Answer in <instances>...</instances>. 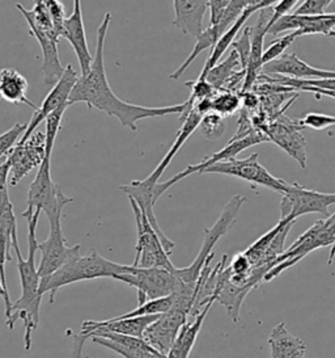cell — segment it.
<instances>
[{"mask_svg": "<svg viewBox=\"0 0 335 358\" xmlns=\"http://www.w3.org/2000/svg\"><path fill=\"white\" fill-rule=\"evenodd\" d=\"M73 202V199L67 197L59 185L52 181V158L45 157L28 190L27 209L22 217L28 221L36 213L41 214L43 211L47 220H52L62 215L63 209Z\"/></svg>", "mask_w": 335, "mask_h": 358, "instance_id": "5", "label": "cell"}, {"mask_svg": "<svg viewBox=\"0 0 335 358\" xmlns=\"http://www.w3.org/2000/svg\"><path fill=\"white\" fill-rule=\"evenodd\" d=\"M61 38H66L73 46V52L76 53L77 61L80 64L82 76H85L91 70V66L94 62V55L89 50L87 36H85L83 11H82L80 0H75L73 13L64 22Z\"/></svg>", "mask_w": 335, "mask_h": 358, "instance_id": "18", "label": "cell"}, {"mask_svg": "<svg viewBox=\"0 0 335 358\" xmlns=\"http://www.w3.org/2000/svg\"><path fill=\"white\" fill-rule=\"evenodd\" d=\"M275 3H276V0H253L251 1V6L241 13L240 17L234 22V24L230 27L227 32L220 37L219 41L214 46L212 52L209 53L207 62H206L202 73L199 75L198 80H204V78H206V75H207L209 70L218 64L220 58L223 57V54L225 53V50L236 40V37L239 36V33L244 28V25L251 19V15L255 13V12H260L262 10H266V8L271 7Z\"/></svg>", "mask_w": 335, "mask_h": 358, "instance_id": "22", "label": "cell"}, {"mask_svg": "<svg viewBox=\"0 0 335 358\" xmlns=\"http://www.w3.org/2000/svg\"><path fill=\"white\" fill-rule=\"evenodd\" d=\"M303 127H311L314 130H325L326 127H335V117L324 113H308L302 120Z\"/></svg>", "mask_w": 335, "mask_h": 358, "instance_id": "43", "label": "cell"}, {"mask_svg": "<svg viewBox=\"0 0 335 358\" xmlns=\"http://www.w3.org/2000/svg\"><path fill=\"white\" fill-rule=\"evenodd\" d=\"M287 31H297L299 36L325 34L335 31V13H325L321 16H296L285 15L269 29V34L278 36Z\"/></svg>", "mask_w": 335, "mask_h": 358, "instance_id": "20", "label": "cell"}, {"mask_svg": "<svg viewBox=\"0 0 335 358\" xmlns=\"http://www.w3.org/2000/svg\"><path fill=\"white\" fill-rule=\"evenodd\" d=\"M158 316L160 315L137 316V317L117 316L103 322L87 320L82 326L80 335H83L87 338H91L94 334H98V332H110V334L143 338L147 328L154 322H156Z\"/></svg>", "mask_w": 335, "mask_h": 358, "instance_id": "17", "label": "cell"}, {"mask_svg": "<svg viewBox=\"0 0 335 358\" xmlns=\"http://www.w3.org/2000/svg\"><path fill=\"white\" fill-rule=\"evenodd\" d=\"M45 159V133L34 131L24 143L12 150L7 163L10 166V184L17 185L31 169H40Z\"/></svg>", "mask_w": 335, "mask_h": 358, "instance_id": "13", "label": "cell"}, {"mask_svg": "<svg viewBox=\"0 0 335 358\" xmlns=\"http://www.w3.org/2000/svg\"><path fill=\"white\" fill-rule=\"evenodd\" d=\"M31 34L38 41L42 50V73L43 83L46 85H54L62 78L64 69L58 53V43L49 34L38 31L34 27H29Z\"/></svg>", "mask_w": 335, "mask_h": 358, "instance_id": "25", "label": "cell"}, {"mask_svg": "<svg viewBox=\"0 0 335 358\" xmlns=\"http://www.w3.org/2000/svg\"><path fill=\"white\" fill-rule=\"evenodd\" d=\"M40 220V213H36L31 220H28V257L21 256L20 247L13 248L17 257V271L20 274L21 296L12 303L10 319H7L8 329L15 328V323L21 320L25 328L24 343L25 350H31V332L40 323V308L42 295L40 293L41 278L38 275L36 265V253L38 251L40 243L37 241V224Z\"/></svg>", "mask_w": 335, "mask_h": 358, "instance_id": "2", "label": "cell"}, {"mask_svg": "<svg viewBox=\"0 0 335 358\" xmlns=\"http://www.w3.org/2000/svg\"><path fill=\"white\" fill-rule=\"evenodd\" d=\"M174 20L173 27L181 32L198 38L204 31L203 20L209 10V1L206 0H174Z\"/></svg>", "mask_w": 335, "mask_h": 358, "instance_id": "23", "label": "cell"}, {"mask_svg": "<svg viewBox=\"0 0 335 358\" xmlns=\"http://www.w3.org/2000/svg\"><path fill=\"white\" fill-rule=\"evenodd\" d=\"M262 71L266 76L281 75L300 80H317V79H335V71L317 69L304 62L295 53L283 54L281 58L270 64L262 66Z\"/></svg>", "mask_w": 335, "mask_h": 358, "instance_id": "19", "label": "cell"}, {"mask_svg": "<svg viewBox=\"0 0 335 358\" xmlns=\"http://www.w3.org/2000/svg\"><path fill=\"white\" fill-rule=\"evenodd\" d=\"M200 120H202V116L198 115V113L194 110V108H193V110L188 113V116L182 121L184 125L179 129L177 138H176L173 146L169 148L167 155L158 163V166H157L156 169L152 171V173L144 179L148 184L156 187L157 184H158V180L163 176V173H164V171L168 169V166L172 163V160L177 155L179 148L185 145V142L188 141V137L198 129Z\"/></svg>", "mask_w": 335, "mask_h": 358, "instance_id": "27", "label": "cell"}, {"mask_svg": "<svg viewBox=\"0 0 335 358\" xmlns=\"http://www.w3.org/2000/svg\"><path fill=\"white\" fill-rule=\"evenodd\" d=\"M110 20L112 13L106 12L103 22L97 29V45L91 70L85 76H80L77 79L68 99V106L85 103L89 109L94 108L97 110L104 112L107 116L115 117L122 127H128L131 131L137 130V121L140 120L184 113L188 106L186 103L178 106L149 108L126 103L115 95L107 82L104 62L105 38L107 34Z\"/></svg>", "mask_w": 335, "mask_h": 358, "instance_id": "1", "label": "cell"}, {"mask_svg": "<svg viewBox=\"0 0 335 358\" xmlns=\"http://www.w3.org/2000/svg\"><path fill=\"white\" fill-rule=\"evenodd\" d=\"M244 202H246V199L244 196L237 194L232 197L221 211L216 223L211 229L204 230V242L194 263L186 268L174 269V275L177 277L179 282L177 292L184 290L190 294L197 295V284L203 268L206 266V264L211 263V260L214 259V248L216 243L219 242L220 238L230 231V227L234 224Z\"/></svg>", "mask_w": 335, "mask_h": 358, "instance_id": "4", "label": "cell"}, {"mask_svg": "<svg viewBox=\"0 0 335 358\" xmlns=\"http://www.w3.org/2000/svg\"><path fill=\"white\" fill-rule=\"evenodd\" d=\"M333 0H305L292 12L296 16H321Z\"/></svg>", "mask_w": 335, "mask_h": 358, "instance_id": "40", "label": "cell"}, {"mask_svg": "<svg viewBox=\"0 0 335 358\" xmlns=\"http://www.w3.org/2000/svg\"><path fill=\"white\" fill-rule=\"evenodd\" d=\"M10 248H12L10 235L0 229V282L7 293H8V286H7V277H6V264L12 260Z\"/></svg>", "mask_w": 335, "mask_h": 358, "instance_id": "39", "label": "cell"}, {"mask_svg": "<svg viewBox=\"0 0 335 358\" xmlns=\"http://www.w3.org/2000/svg\"><path fill=\"white\" fill-rule=\"evenodd\" d=\"M194 110L202 117L209 115L212 112V99H204V100H200L198 103H195Z\"/></svg>", "mask_w": 335, "mask_h": 358, "instance_id": "47", "label": "cell"}, {"mask_svg": "<svg viewBox=\"0 0 335 358\" xmlns=\"http://www.w3.org/2000/svg\"><path fill=\"white\" fill-rule=\"evenodd\" d=\"M297 37H300L299 32L295 31V32L285 34V36H283L281 38L272 41V43H270V46L267 48V50L263 52V55H262V64L265 66V64H270L272 61L281 58L283 54H284V52H285V49L290 48L291 43H292Z\"/></svg>", "mask_w": 335, "mask_h": 358, "instance_id": "37", "label": "cell"}, {"mask_svg": "<svg viewBox=\"0 0 335 358\" xmlns=\"http://www.w3.org/2000/svg\"><path fill=\"white\" fill-rule=\"evenodd\" d=\"M188 88H191V96H190V101L193 104L198 103L200 100H204V99H212L214 96L218 94V91L214 90V87L207 83L206 80H191L186 83Z\"/></svg>", "mask_w": 335, "mask_h": 358, "instance_id": "41", "label": "cell"}, {"mask_svg": "<svg viewBox=\"0 0 335 358\" xmlns=\"http://www.w3.org/2000/svg\"><path fill=\"white\" fill-rule=\"evenodd\" d=\"M50 231L46 241L40 243L38 251H41V263L37 266L40 278L49 277L55 273L73 253L82 250L80 244L68 247L62 230V215L49 220Z\"/></svg>", "mask_w": 335, "mask_h": 358, "instance_id": "12", "label": "cell"}, {"mask_svg": "<svg viewBox=\"0 0 335 358\" xmlns=\"http://www.w3.org/2000/svg\"><path fill=\"white\" fill-rule=\"evenodd\" d=\"M68 104L61 106L55 112H52L50 116L47 117L46 121V130H45V157L52 158V150L55 145V139L59 133V129L62 125L63 116L68 108Z\"/></svg>", "mask_w": 335, "mask_h": 358, "instance_id": "32", "label": "cell"}, {"mask_svg": "<svg viewBox=\"0 0 335 358\" xmlns=\"http://www.w3.org/2000/svg\"><path fill=\"white\" fill-rule=\"evenodd\" d=\"M214 303L215 302H209V305L206 306L198 315L194 317L193 322H188L185 326L181 328L177 340L173 344L170 352L168 353L167 358H188L193 348H194V344L198 338L199 332L204 323V319Z\"/></svg>", "mask_w": 335, "mask_h": 358, "instance_id": "28", "label": "cell"}, {"mask_svg": "<svg viewBox=\"0 0 335 358\" xmlns=\"http://www.w3.org/2000/svg\"><path fill=\"white\" fill-rule=\"evenodd\" d=\"M128 200L135 215L136 231H137L135 260L133 263V266L161 268V269H167L169 272H173L176 266L170 262L169 255L165 252L157 232L154 230V227L147 220L143 211L139 209L135 201L131 199Z\"/></svg>", "mask_w": 335, "mask_h": 358, "instance_id": "8", "label": "cell"}, {"mask_svg": "<svg viewBox=\"0 0 335 358\" xmlns=\"http://www.w3.org/2000/svg\"><path fill=\"white\" fill-rule=\"evenodd\" d=\"M28 92V82L22 75L15 69H0V101H7L10 104H25L31 106L36 112L38 106L33 104Z\"/></svg>", "mask_w": 335, "mask_h": 358, "instance_id": "26", "label": "cell"}, {"mask_svg": "<svg viewBox=\"0 0 335 358\" xmlns=\"http://www.w3.org/2000/svg\"><path fill=\"white\" fill-rule=\"evenodd\" d=\"M0 296L4 299V306H6V317H7V319H10L12 302H10V294L3 289L1 282H0Z\"/></svg>", "mask_w": 335, "mask_h": 358, "instance_id": "49", "label": "cell"}, {"mask_svg": "<svg viewBox=\"0 0 335 358\" xmlns=\"http://www.w3.org/2000/svg\"><path fill=\"white\" fill-rule=\"evenodd\" d=\"M334 257H335V241H334V244H333V248H332V251H330V257H329V260H327V264H329V265H332V264H333V262H334Z\"/></svg>", "mask_w": 335, "mask_h": 358, "instance_id": "51", "label": "cell"}, {"mask_svg": "<svg viewBox=\"0 0 335 358\" xmlns=\"http://www.w3.org/2000/svg\"><path fill=\"white\" fill-rule=\"evenodd\" d=\"M302 1L299 0H281V1H276L274 6H272V15L271 17L269 19V29L271 28L272 25L275 22H278L281 17L285 16V15H290L292 12L293 8Z\"/></svg>", "mask_w": 335, "mask_h": 358, "instance_id": "44", "label": "cell"}, {"mask_svg": "<svg viewBox=\"0 0 335 358\" xmlns=\"http://www.w3.org/2000/svg\"><path fill=\"white\" fill-rule=\"evenodd\" d=\"M219 92L212 97V112L223 117L236 113L241 106L240 96L230 91Z\"/></svg>", "mask_w": 335, "mask_h": 358, "instance_id": "33", "label": "cell"}, {"mask_svg": "<svg viewBox=\"0 0 335 358\" xmlns=\"http://www.w3.org/2000/svg\"><path fill=\"white\" fill-rule=\"evenodd\" d=\"M77 79H79V76H77V73L73 70V64H67L62 78L54 85L52 91L45 97L42 106H38V109L31 116V122L27 127V131L24 133V136L21 137L20 142H19L20 145L31 137V134L36 131V129L40 127L41 122L50 116L52 112H55L61 106L68 104V99H70V95L73 92V87L76 85Z\"/></svg>", "mask_w": 335, "mask_h": 358, "instance_id": "14", "label": "cell"}, {"mask_svg": "<svg viewBox=\"0 0 335 358\" xmlns=\"http://www.w3.org/2000/svg\"><path fill=\"white\" fill-rule=\"evenodd\" d=\"M327 37H334L335 38V31H332V32L329 33Z\"/></svg>", "mask_w": 335, "mask_h": 358, "instance_id": "52", "label": "cell"}, {"mask_svg": "<svg viewBox=\"0 0 335 358\" xmlns=\"http://www.w3.org/2000/svg\"><path fill=\"white\" fill-rule=\"evenodd\" d=\"M199 131L203 137L209 141H215L219 139L225 129H227V124L224 117L220 116L215 112H211L209 115L202 117L200 122H199Z\"/></svg>", "mask_w": 335, "mask_h": 358, "instance_id": "34", "label": "cell"}, {"mask_svg": "<svg viewBox=\"0 0 335 358\" xmlns=\"http://www.w3.org/2000/svg\"><path fill=\"white\" fill-rule=\"evenodd\" d=\"M302 121L283 120L267 125L263 134L295 159L302 169H306V142L302 134Z\"/></svg>", "mask_w": 335, "mask_h": 358, "instance_id": "15", "label": "cell"}, {"mask_svg": "<svg viewBox=\"0 0 335 358\" xmlns=\"http://www.w3.org/2000/svg\"><path fill=\"white\" fill-rule=\"evenodd\" d=\"M188 319L186 313L170 308L165 314L158 316L156 322L147 328L143 340L149 347L167 357L177 340L181 328L188 323Z\"/></svg>", "mask_w": 335, "mask_h": 358, "instance_id": "16", "label": "cell"}, {"mask_svg": "<svg viewBox=\"0 0 335 358\" xmlns=\"http://www.w3.org/2000/svg\"><path fill=\"white\" fill-rule=\"evenodd\" d=\"M127 271L128 265L110 262L96 251H89L87 255H82L80 251H77L55 273L42 278L40 293L41 295L49 293L50 303H54L55 295L63 286L97 278L115 280V277L126 273Z\"/></svg>", "mask_w": 335, "mask_h": 358, "instance_id": "3", "label": "cell"}, {"mask_svg": "<svg viewBox=\"0 0 335 358\" xmlns=\"http://www.w3.org/2000/svg\"><path fill=\"white\" fill-rule=\"evenodd\" d=\"M8 176H10V166H8L7 160H3V162H0V189L7 187Z\"/></svg>", "mask_w": 335, "mask_h": 358, "instance_id": "48", "label": "cell"}, {"mask_svg": "<svg viewBox=\"0 0 335 358\" xmlns=\"http://www.w3.org/2000/svg\"><path fill=\"white\" fill-rule=\"evenodd\" d=\"M173 303V298L165 296V298H160V299H154V301H148L143 305L137 306L135 310L121 315V317H137V316H151V315H163L168 313Z\"/></svg>", "mask_w": 335, "mask_h": 358, "instance_id": "35", "label": "cell"}, {"mask_svg": "<svg viewBox=\"0 0 335 358\" xmlns=\"http://www.w3.org/2000/svg\"><path fill=\"white\" fill-rule=\"evenodd\" d=\"M115 280L135 287L139 306L148 301L170 296L177 292L178 280L174 271L161 268H136L128 265V271L115 277Z\"/></svg>", "mask_w": 335, "mask_h": 358, "instance_id": "7", "label": "cell"}, {"mask_svg": "<svg viewBox=\"0 0 335 358\" xmlns=\"http://www.w3.org/2000/svg\"><path fill=\"white\" fill-rule=\"evenodd\" d=\"M279 358H305V352H299V353H292V355H287Z\"/></svg>", "mask_w": 335, "mask_h": 358, "instance_id": "50", "label": "cell"}, {"mask_svg": "<svg viewBox=\"0 0 335 358\" xmlns=\"http://www.w3.org/2000/svg\"><path fill=\"white\" fill-rule=\"evenodd\" d=\"M87 340L88 338L80 334L73 337V358H83L84 343Z\"/></svg>", "mask_w": 335, "mask_h": 358, "instance_id": "46", "label": "cell"}, {"mask_svg": "<svg viewBox=\"0 0 335 358\" xmlns=\"http://www.w3.org/2000/svg\"><path fill=\"white\" fill-rule=\"evenodd\" d=\"M202 173L227 175L275 190L281 194H283L290 185L287 181L272 176L271 173L258 162V154H253L246 159L233 158L227 162H220L209 166Z\"/></svg>", "mask_w": 335, "mask_h": 358, "instance_id": "10", "label": "cell"}, {"mask_svg": "<svg viewBox=\"0 0 335 358\" xmlns=\"http://www.w3.org/2000/svg\"><path fill=\"white\" fill-rule=\"evenodd\" d=\"M94 343L107 348L124 358H167L149 347L140 337L125 336L110 332H98L91 337Z\"/></svg>", "mask_w": 335, "mask_h": 358, "instance_id": "21", "label": "cell"}, {"mask_svg": "<svg viewBox=\"0 0 335 358\" xmlns=\"http://www.w3.org/2000/svg\"><path fill=\"white\" fill-rule=\"evenodd\" d=\"M237 66H240V59L239 55L232 50L228 58L225 61H223L221 64H218L215 67H212L209 70L204 80L214 87L215 91H223L224 85H227V82L230 80L233 75L237 73Z\"/></svg>", "mask_w": 335, "mask_h": 358, "instance_id": "29", "label": "cell"}, {"mask_svg": "<svg viewBox=\"0 0 335 358\" xmlns=\"http://www.w3.org/2000/svg\"><path fill=\"white\" fill-rule=\"evenodd\" d=\"M27 127L28 125L25 124H16L6 133L0 134V162H3V159L7 160L12 150L20 142V137L27 131Z\"/></svg>", "mask_w": 335, "mask_h": 358, "instance_id": "36", "label": "cell"}, {"mask_svg": "<svg viewBox=\"0 0 335 358\" xmlns=\"http://www.w3.org/2000/svg\"><path fill=\"white\" fill-rule=\"evenodd\" d=\"M219 40V32H218V28H216V27H209L207 29H204L203 33L200 34V37L197 38V43L194 45V49H193V52H191L188 58H186V61L181 64L173 74H170L169 78H170L172 80H178V79L184 75V73L188 70V67H190V64L194 62V59L198 58L199 54L202 53V52H204L206 49H209V48L214 49V46L216 45V43H218Z\"/></svg>", "mask_w": 335, "mask_h": 358, "instance_id": "30", "label": "cell"}, {"mask_svg": "<svg viewBox=\"0 0 335 358\" xmlns=\"http://www.w3.org/2000/svg\"><path fill=\"white\" fill-rule=\"evenodd\" d=\"M251 27H244L242 32L239 33V36L236 37V40L233 41V50L239 55L240 59L241 70H246V66L249 62V57H251Z\"/></svg>", "mask_w": 335, "mask_h": 358, "instance_id": "38", "label": "cell"}, {"mask_svg": "<svg viewBox=\"0 0 335 358\" xmlns=\"http://www.w3.org/2000/svg\"><path fill=\"white\" fill-rule=\"evenodd\" d=\"M335 205V193L306 189L300 184H290L283 193L281 221L296 222L305 214H322L330 217L329 208Z\"/></svg>", "mask_w": 335, "mask_h": 358, "instance_id": "9", "label": "cell"}, {"mask_svg": "<svg viewBox=\"0 0 335 358\" xmlns=\"http://www.w3.org/2000/svg\"><path fill=\"white\" fill-rule=\"evenodd\" d=\"M260 13V19L257 22V25L254 29H251V57H249V62L245 70V82L242 87V92H248L253 85H255V82L260 78V71H261L262 55H263V43H265V37L269 33V19L265 13V10H262Z\"/></svg>", "mask_w": 335, "mask_h": 358, "instance_id": "24", "label": "cell"}, {"mask_svg": "<svg viewBox=\"0 0 335 358\" xmlns=\"http://www.w3.org/2000/svg\"><path fill=\"white\" fill-rule=\"evenodd\" d=\"M45 4L49 10L50 17H52V27H54V32L61 38L62 34L63 25L66 22V15H64V6L58 0H45Z\"/></svg>", "mask_w": 335, "mask_h": 358, "instance_id": "42", "label": "cell"}, {"mask_svg": "<svg viewBox=\"0 0 335 358\" xmlns=\"http://www.w3.org/2000/svg\"><path fill=\"white\" fill-rule=\"evenodd\" d=\"M263 142H270V141H269V138L262 133L261 130H257V131L254 130L248 137L241 138V139H236V141L230 139V143L225 148L220 150L218 152H215L214 155H211L209 158L203 159L198 164L188 166V169H185V171L179 172L176 176H173L172 179H169L168 181L158 182L156 188H155V200H158V197H161L170 187L177 184L178 181L188 178V176L193 175V173H202L204 169L209 167V166H212V164H216V163H220V162H227L230 159L236 158L244 150L253 148V146L260 145V143H263Z\"/></svg>", "mask_w": 335, "mask_h": 358, "instance_id": "11", "label": "cell"}, {"mask_svg": "<svg viewBox=\"0 0 335 358\" xmlns=\"http://www.w3.org/2000/svg\"><path fill=\"white\" fill-rule=\"evenodd\" d=\"M230 0H209V27H218Z\"/></svg>", "mask_w": 335, "mask_h": 358, "instance_id": "45", "label": "cell"}, {"mask_svg": "<svg viewBox=\"0 0 335 358\" xmlns=\"http://www.w3.org/2000/svg\"><path fill=\"white\" fill-rule=\"evenodd\" d=\"M334 241L335 214H333L326 220L315 222L309 230L299 236V239H296L292 245L275 260L274 268L265 275L263 281L270 282L285 269L303 260L306 255L327 245H333Z\"/></svg>", "mask_w": 335, "mask_h": 358, "instance_id": "6", "label": "cell"}, {"mask_svg": "<svg viewBox=\"0 0 335 358\" xmlns=\"http://www.w3.org/2000/svg\"><path fill=\"white\" fill-rule=\"evenodd\" d=\"M288 223H291V222L279 221V223L275 227H272L270 231L262 235L257 242L253 243L251 247L244 252V255L248 257V260L251 262V266H258L262 263L265 255L271 245L272 241L275 239V236L279 232L282 231L283 227L287 226Z\"/></svg>", "mask_w": 335, "mask_h": 358, "instance_id": "31", "label": "cell"}]
</instances>
